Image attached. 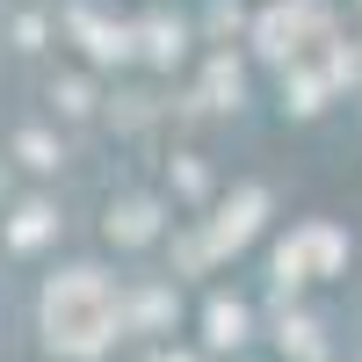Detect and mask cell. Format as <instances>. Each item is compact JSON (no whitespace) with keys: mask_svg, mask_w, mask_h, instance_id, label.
I'll use <instances>...</instances> for the list:
<instances>
[{"mask_svg":"<svg viewBox=\"0 0 362 362\" xmlns=\"http://www.w3.org/2000/svg\"><path fill=\"white\" fill-rule=\"evenodd\" d=\"M116 334V297L95 268H66L44 290V341L66 355H102V341Z\"/></svg>","mask_w":362,"mask_h":362,"instance_id":"cell-1","label":"cell"},{"mask_svg":"<svg viewBox=\"0 0 362 362\" xmlns=\"http://www.w3.org/2000/svg\"><path fill=\"white\" fill-rule=\"evenodd\" d=\"M261 210H268V196H261V189H239V196L225 203V218L210 225V254H232L239 239H254V218H261Z\"/></svg>","mask_w":362,"mask_h":362,"instance_id":"cell-2","label":"cell"},{"mask_svg":"<svg viewBox=\"0 0 362 362\" xmlns=\"http://www.w3.org/2000/svg\"><path fill=\"white\" fill-rule=\"evenodd\" d=\"M290 247H297V261H305V276H334V268H341V254H348V239H341L334 225H305V232L290 239Z\"/></svg>","mask_w":362,"mask_h":362,"instance_id":"cell-3","label":"cell"},{"mask_svg":"<svg viewBox=\"0 0 362 362\" xmlns=\"http://www.w3.org/2000/svg\"><path fill=\"white\" fill-rule=\"evenodd\" d=\"M153 218H160V210L145 203V196L116 203V210H109V239H124V247H145V239H153Z\"/></svg>","mask_w":362,"mask_h":362,"instance_id":"cell-4","label":"cell"},{"mask_svg":"<svg viewBox=\"0 0 362 362\" xmlns=\"http://www.w3.org/2000/svg\"><path fill=\"white\" fill-rule=\"evenodd\" d=\"M51 225H58V210H51V203H22V210H15V225H8V247H15V254L44 247Z\"/></svg>","mask_w":362,"mask_h":362,"instance_id":"cell-5","label":"cell"},{"mask_svg":"<svg viewBox=\"0 0 362 362\" xmlns=\"http://www.w3.org/2000/svg\"><path fill=\"white\" fill-rule=\"evenodd\" d=\"M203 326H210V348H239V341H247V305L218 297V305L203 312Z\"/></svg>","mask_w":362,"mask_h":362,"instance_id":"cell-6","label":"cell"},{"mask_svg":"<svg viewBox=\"0 0 362 362\" xmlns=\"http://www.w3.org/2000/svg\"><path fill=\"white\" fill-rule=\"evenodd\" d=\"M15 153H22V167H37V174H51L58 160H66V153H58L44 131H22V138H15Z\"/></svg>","mask_w":362,"mask_h":362,"instance_id":"cell-7","label":"cell"},{"mask_svg":"<svg viewBox=\"0 0 362 362\" xmlns=\"http://www.w3.org/2000/svg\"><path fill=\"white\" fill-rule=\"evenodd\" d=\"M283 355L312 362V355H319V326H312V319H283Z\"/></svg>","mask_w":362,"mask_h":362,"instance_id":"cell-8","label":"cell"},{"mask_svg":"<svg viewBox=\"0 0 362 362\" xmlns=\"http://www.w3.org/2000/svg\"><path fill=\"white\" fill-rule=\"evenodd\" d=\"M58 109H66V116H87V109H95V102H87V87L80 80H66V87H58V95H51Z\"/></svg>","mask_w":362,"mask_h":362,"instance_id":"cell-9","label":"cell"},{"mask_svg":"<svg viewBox=\"0 0 362 362\" xmlns=\"http://www.w3.org/2000/svg\"><path fill=\"white\" fill-rule=\"evenodd\" d=\"M167 312H174V297H167V290H153V297H138V319H145V326H160Z\"/></svg>","mask_w":362,"mask_h":362,"instance_id":"cell-10","label":"cell"},{"mask_svg":"<svg viewBox=\"0 0 362 362\" xmlns=\"http://www.w3.org/2000/svg\"><path fill=\"white\" fill-rule=\"evenodd\" d=\"M153 362H189V355H153Z\"/></svg>","mask_w":362,"mask_h":362,"instance_id":"cell-11","label":"cell"}]
</instances>
